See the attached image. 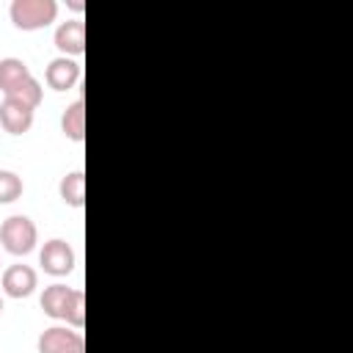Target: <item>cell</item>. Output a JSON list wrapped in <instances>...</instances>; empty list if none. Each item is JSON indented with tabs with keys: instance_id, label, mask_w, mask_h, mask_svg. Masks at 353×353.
I'll use <instances>...</instances> for the list:
<instances>
[{
	"instance_id": "cell-1",
	"label": "cell",
	"mask_w": 353,
	"mask_h": 353,
	"mask_svg": "<svg viewBox=\"0 0 353 353\" xmlns=\"http://www.w3.org/2000/svg\"><path fill=\"white\" fill-rule=\"evenodd\" d=\"M8 17L14 28L19 30H41L58 17V3L55 0H14L8 6Z\"/></svg>"
},
{
	"instance_id": "cell-2",
	"label": "cell",
	"mask_w": 353,
	"mask_h": 353,
	"mask_svg": "<svg viewBox=\"0 0 353 353\" xmlns=\"http://www.w3.org/2000/svg\"><path fill=\"white\" fill-rule=\"evenodd\" d=\"M36 240H39V232H36V223L28 215H8L0 223V243L14 256L30 254L36 248Z\"/></svg>"
},
{
	"instance_id": "cell-3",
	"label": "cell",
	"mask_w": 353,
	"mask_h": 353,
	"mask_svg": "<svg viewBox=\"0 0 353 353\" xmlns=\"http://www.w3.org/2000/svg\"><path fill=\"white\" fill-rule=\"evenodd\" d=\"M36 353H85V339L77 328L50 325L39 334Z\"/></svg>"
},
{
	"instance_id": "cell-4",
	"label": "cell",
	"mask_w": 353,
	"mask_h": 353,
	"mask_svg": "<svg viewBox=\"0 0 353 353\" xmlns=\"http://www.w3.org/2000/svg\"><path fill=\"white\" fill-rule=\"evenodd\" d=\"M39 265H41V270L50 273V276H66V273L74 270V251H72V245H69L66 240L52 237V240H47V243L41 245V251H39Z\"/></svg>"
},
{
	"instance_id": "cell-5",
	"label": "cell",
	"mask_w": 353,
	"mask_h": 353,
	"mask_svg": "<svg viewBox=\"0 0 353 353\" xmlns=\"http://www.w3.org/2000/svg\"><path fill=\"white\" fill-rule=\"evenodd\" d=\"M0 284H3V292L8 298L19 301V298L33 295V290L39 284V276H36V270L30 265H8L3 270V276H0Z\"/></svg>"
},
{
	"instance_id": "cell-6",
	"label": "cell",
	"mask_w": 353,
	"mask_h": 353,
	"mask_svg": "<svg viewBox=\"0 0 353 353\" xmlns=\"http://www.w3.org/2000/svg\"><path fill=\"white\" fill-rule=\"evenodd\" d=\"M80 80V63L74 58H66V55H58L47 63L44 69V83L52 88V91H69L74 88Z\"/></svg>"
},
{
	"instance_id": "cell-7",
	"label": "cell",
	"mask_w": 353,
	"mask_h": 353,
	"mask_svg": "<svg viewBox=\"0 0 353 353\" xmlns=\"http://www.w3.org/2000/svg\"><path fill=\"white\" fill-rule=\"evenodd\" d=\"M55 47L61 55L72 58V55H83L85 52V22L83 19H66L55 28V36H52Z\"/></svg>"
},
{
	"instance_id": "cell-8",
	"label": "cell",
	"mask_w": 353,
	"mask_h": 353,
	"mask_svg": "<svg viewBox=\"0 0 353 353\" xmlns=\"http://www.w3.org/2000/svg\"><path fill=\"white\" fill-rule=\"evenodd\" d=\"M0 127L11 135H22L33 127V110L22 102H14V99H6L0 102Z\"/></svg>"
},
{
	"instance_id": "cell-9",
	"label": "cell",
	"mask_w": 353,
	"mask_h": 353,
	"mask_svg": "<svg viewBox=\"0 0 353 353\" xmlns=\"http://www.w3.org/2000/svg\"><path fill=\"white\" fill-rule=\"evenodd\" d=\"M61 132L74 143L85 141V102L83 99H74L72 105H66V110L61 113Z\"/></svg>"
},
{
	"instance_id": "cell-10",
	"label": "cell",
	"mask_w": 353,
	"mask_h": 353,
	"mask_svg": "<svg viewBox=\"0 0 353 353\" xmlns=\"http://www.w3.org/2000/svg\"><path fill=\"white\" fill-rule=\"evenodd\" d=\"M72 292H74V287H66V284H50V287H44V292H41V298H39L41 312H44L47 317H52V320H63L66 303H69Z\"/></svg>"
},
{
	"instance_id": "cell-11",
	"label": "cell",
	"mask_w": 353,
	"mask_h": 353,
	"mask_svg": "<svg viewBox=\"0 0 353 353\" xmlns=\"http://www.w3.org/2000/svg\"><path fill=\"white\" fill-rule=\"evenodd\" d=\"M58 196H61L63 204L80 210V207L85 204V174H83V171H69V174H63L61 182H58Z\"/></svg>"
},
{
	"instance_id": "cell-12",
	"label": "cell",
	"mask_w": 353,
	"mask_h": 353,
	"mask_svg": "<svg viewBox=\"0 0 353 353\" xmlns=\"http://www.w3.org/2000/svg\"><path fill=\"white\" fill-rule=\"evenodd\" d=\"M28 77H33V74H30V69L22 58H14V55L0 58V91L3 94H8L14 85H19Z\"/></svg>"
},
{
	"instance_id": "cell-13",
	"label": "cell",
	"mask_w": 353,
	"mask_h": 353,
	"mask_svg": "<svg viewBox=\"0 0 353 353\" xmlns=\"http://www.w3.org/2000/svg\"><path fill=\"white\" fill-rule=\"evenodd\" d=\"M6 99H14V102H22V105H28L30 110H36L39 105H41V99H44V88H41V83L36 80V77H28V80H22L19 85H14L8 94H3Z\"/></svg>"
},
{
	"instance_id": "cell-14",
	"label": "cell",
	"mask_w": 353,
	"mask_h": 353,
	"mask_svg": "<svg viewBox=\"0 0 353 353\" xmlns=\"http://www.w3.org/2000/svg\"><path fill=\"white\" fill-rule=\"evenodd\" d=\"M25 185H22V176L8 171V168H0V204H11L22 196Z\"/></svg>"
},
{
	"instance_id": "cell-15",
	"label": "cell",
	"mask_w": 353,
	"mask_h": 353,
	"mask_svg": "<svg viewBox=\"0 0 353 353\" xmlns=\"http://www.w3.org/2000/svg\"><path fill=\"white\" fill-rule=\"evenodd\" d=\"M63 320H66L72 328H83V323H85V292H83V290H74V292H72V298H69V303H66Z\"/></svg>"
},
{
	"instance_id": "cell-16",
	"label": "cell",
	"mask_w": 353,
	"mask_h": 353,
	"mask_svg": "<svg viewBox=\"0 0 353 353\" xmlns=\"http://www.w3.org/2000/svg\"><path fill=\"white\" fill-rule=\"evenodd\" d=\"M69 8H74V11H83L85 6H83V3H77V0H72V3H69Z\"/></svg>"
},
{
	"instance_id": "cell-17",
	"label": "cell",
	"mask_w": 353,
	"mask_h": 353,
	"mask_svg": "<svg viewBox=\"0 0 353 353\" xmlns=\"http://www.w3.org/2000/svg\"><path fill=\"white\" fill-rule=\"evenodd\" d=\"M0 312H3V298H0Z\"/></svg>"
}]
</instances>
